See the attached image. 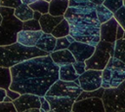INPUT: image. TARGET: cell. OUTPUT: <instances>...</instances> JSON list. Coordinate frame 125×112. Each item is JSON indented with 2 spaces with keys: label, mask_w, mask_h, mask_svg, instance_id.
<instances>
[{
  "label": "cell",
  "mask_w": 125,
  "mask_h": 112,
  "mask_svg": "<svg viewBox=\"0 0 125 112\" xmlns=\"http://www.w3.org/2000/svg\"><path fill=\"white\" fill-rule=\"evenodd\" d=\"M59 70L60 66L54 63L50 55L27 59L11 67L10 89L21 94L45 96L50 88L60 79Z\"/></svg>",
  "instance_id": "cell-1"
},
{
  "label": "cell",
  "mask_w": 125,
  "mask_h": 112,
  "mask_svg": "<svg viewBox=\"0 0 125 112\" xmlns=\"http://www.w3.org/2000/svg\"><path fill=\"white\" fill-rule=\"evenodd\" d=\"M63 17L69 23V35L75 41L95 47L100 43L101 23L96 9L69 7Z\"/></svg>",
  "instance_id": "cell-2"
},
{
  "label": "cell",
  "mask_w": 125,
  "mask_h": 112,
  "mask_svg": "<svg viewBox=\"0 0 125 112\" xmlns=\"http://www.w3.org/2000/svg\"><path fill=\"white\" fill-rule=\"evenodd\" d=\"M46 56H49V54L36 47H25L16 42L12 45L0 47V67L11 68L27 59Z\"/></svg>",
  "instance_id": "cell-3"
},
{
  "label": "cell",
  "mask_w": 125,
  "mask_h": 112,
  "mask_svg": "<svg viewBox=\"0 0 125 112\" xmlns=\"http://www.w3.org/2000/svg\"><path fill=\"white\" fill-rule=\"evenodd\" d=\"M0 13L3 18L0 25V47L12 45L17 42V34L22 30L23 22L15 17V9L0 6Z\"/></svg>",
  "instance_id": "cell-4"
},
{
  "label": "cell",
  "mask_w": 125,
  "mask_h": 112,
  "mask_svg": "<svg viewBox=\"0 0 125 112\" xmlns=\"http://www.w3.org/2000/svg\"><path fill=\"white\" fill-rule=\"evenodd\" d=\"M125 81V63L116 57H111L103 70L104 89H114L119 87Z\"/></svg>",
  "instance_id": "cell-5"
},
{
  "label": "cell",
  "mask_w": 125,
  "mask_h": 112,
  "mask_svg": "<svg viewBox=\"0 0 125 112\" xmlns=\"http://www.w3.org/2000/svg\"><path fill=\"white\" fill-rule=\"evenodd\" d=\"M114 56V44L105 41H100L96 46L93 56L85 61L87 70H100L103 71L107 65L109 59Z\"/></svg>",
  "instance_id": "cell-6"
},
{
  "label": "cell",
  "mask_w": 125,
  "mask_h": 112,
  "mask_svg": "<svg viewBox=\"0 0 125 112\" xmlns=\"http://www.w3.org/2000/svg\"><path fill=\"white\" fill-rule=\"evenodd\" d=\"M102 99L105 112H125V81L117 88L106 89Z\"/></svg>",
  "instance_id": "cell-7"
},
{
  "label": "cell",
  "mask_w": 125,
  "mask_h": 112,
  "mask_svg": "<svg viewBox=\"0 0 125 112\" xmlns=\"http://www.w3.org/2000/svg\"><path fill=\"white\" fill-rule=\"evenodd\" d=\"M83 90L79 85V81L74 82H65L58 80L47 92L46 95L49 96H67L76 101L78 96L82 93Z\"/></svg>",
  "instance_id": "cell-8"
},
{
  "label": "cell",
  "mask_w": 125,
  "mask_h": 112,
  "mask_svg": "<svg viewBox=\"0 0 125 112\" xmlns=\"http://www.w3.org/2000/svg\"><path fill=\"white\" fill-rule=\"evenodd\" d=\"M79 85L84 92H93L102 88L103 71L89 69L78 78Z\"/></svg>",
  "instance_id": "cell-9"
},
{
  "label": "cell",
  "mask_w": 125,
  "mask_h": 112,
  "mask_svg": "<svg viewBox=\"0 0 125 112\" xmlns=\"http://www.w3.org/2000/svg\"><path fill=\"white\" fill-rule=\"evenodd\" d=\"M72 112H105L102 98L92 97L75 101Z\"/></svg>",
  "instance_id": "cell-10"
},
{
  "label": "cell",
  "mask_w": 125,
  "mask_h": 112,
  "mask_svg": "<svg viewBox=\"0 0 125 112\" xmlns=\"http://www.w3.org/2000/svg\"><path fill=\"white\" fill-rule=\"evenodd\" d=\"M13 104L17 110V112H24L29 109H40L41 102L40 96L31 94V93H23L21 96L13 101Z\"/></svg>",
  "instance_id": "cell-11"
},
{
  "label": "cell",
  "mask_w": 125,
  "mask_h": 112,
  "mask_svg": "<svg viewBox=\"0 0 125 112\" xmlns=\"http://www.w3.org/2000/svg\"><path fill=\"white\" fill-rule=\"evenodd\" d=\"M68 50L71 52L76 61H86L93 56L96 47L86 43L74 41L73 43L70 44Z\"/></svg>",
  "instance_id": "cell-12"
},
{
  "label": "cell",
  "mask_w": 125,
  "mask_h": 112,
  "mask_svg": "<svg viewBox=\"0 0 125 112\" xmlns=\"http://www.w3.org/2000/svg\"><path fill=\"white\" fill-rule=\"evenodd\" d=\"M49 101L51 110L55 112H72L75 100L67 96H49L45 95Z\"/></svg>",
  "instance_id": "cell-13"
},
{
  "label": "cell",
  "mask_w": 125,
  "mask_h": 112,
  "mask_svg": "<svg viewBox=\"0 0 125 112\" xmlns=\"http://www.w3.org/2000/svg\"><path fill=\"white\" fill-rule=\"evenodd\" d=\"M119 23L112 18L110 20L101 24V41L115 43L117 41V29Z\"/></svg>",
  "instance_id": "cell-14"
},
{
  "label": "cell",
  "mask_w": 125,
  "mask_h": 112,
  "mask_svg": "<svg viewBox=\"0 0 125 112\" xmlns=\"http://www.w3.org/2000/svg\"><path fill=\"white\" fill-rule=\"evenodd\" d=\"M43 31H26L21 30L17 34V42L25 47H36L37 42L42 36Z\"/></svg>",
  "instance_id": "cell-15"
},
{
  "label": "cell",
  "mask_w": 125,
  "mask_h": 112,
  "mask_svg": "<svg viewBox=\"0 0 125 112\" xmlns=\"http://www.w3.org/2000/svg\"><path fill=\"white\" fill-rule=\"evenodd\" d=\"M51 58L53 59L54 63L57 64L58 66H62L66 64H73L76 60L71 54V52L66 49V50H61V51H55L50 54Z\"/></svg>",
  "instance_id": "cell-16"
},
{
  "label": "cell",
  "mask_w": 125,
  "mask_h": 112,
  "mask_svg": "<svg viewBox=\"0 0 125 112\" xmlns=\"http://www.w3.org/2000/svg\"><path fill=\"white\" fill-rule=\"evenodd\" d=\"M64 19V17H54L50 14L42 15L39 22L44 33H52L55 27Z\"/></svg>",
  "instance_id": "cell-17"
},
{
  "label": "cell",
  "mask_w": 125,
  "mask_h": 112,
  "mask_svg": "<svg viewBox=\"0 0 125 112\" xmlns=\"http://www.w3.org/2000/svg\"><path fill=\"white\" fill-rule=\"evenodd\" d=\"M57 44V38H55L51 33H44L40 37L39 41L36 44V48L48 53L49 55L55 51Z\"/></svg>",
  "instance_id": "cell-18"
},
{
  "label": "cell",
  "mask_w": 125,
  "mask_h": 112,
  "mask_svg": "<svg viewBox=\"0 0 125 112\" xmlns=\"http://www.w3.org/2000/svg\"><path fill=\"white\" fill-rule=\"evenodd\" d=\"M69 8V0H52L50 2L49 14L54 17H63Z\"/></svg>",
  "instance_id": "cell-19"
},
{
  "label": "cell",
  "mask_w": 125,
  "mask_h": 112,
  "mask_svg": "<svg viewBox=\"0 0 125 112\" xmlns=\"http://www.w3.org/2000/svg\"><path fill=\"white\" fill-rule=\"evenodd\" d=\"M59 78L62 81L74 82V81L78 80L79 75L76 73V71L73 67V64H66V65L60 66Z\"/></svg>",
  "instance_id": "cell-20"
},
{
  "label": "cell",
  "mask_w": 125,
  "mask_h": 112,
  "mask_svg": "<svg viewBox=\"0 0 125 112\" xmlns=\"http://www.w3.org/2000/svg\"><path fill=\"white\" fill-rule=\"evenodd\" d=\"M14 15H15V17H16L17 19H19L21 21L24 22V21H27V20H30V19H33L34 11H33L28 5L21 4V5H20L18 8L15 9Z\"/></svg>",
  "instance_id": "cell-21"
},
{
  "label": "cell",
  "mask_w": 125,
  "mask_h": 112,
  "mask_svg": "<svg viewBox=\"0 0 125 112\" xmlns=\"http://www.w3.org/2000/svg\"><path fill=\"white\" fill-rule=\"evenodd\" d=\"M70 33V27H69V23L68 21L63 19L53 30V32L51 33L55 38H62V37H66L68 36Z\"/></svg>",
  "instance_id": "cell-22"
},
{
  "label": "cell",
  "mask_w": 125,
  "mask_h": 112,
  "mask_svg": "<svg viewBox=\"0 0 125 112\" xmlns=\"http://www.w3.org/2000/svg\"><path fill=\"white\" fill-rule=\"evenodd\" d=\"M96 13H97V17H98V19H99L101 24L110 20L113 18V15H114L111 11H109L103 4L102 5H98L96 7Z\"/></svg>",
  "instance_id": "cell-23"
},
{
  "label": "cell",
  "mask_w": 125,
  "mask_h": 112,
  "mask_svg": "<svg viewBox=\"0 0 125 112\" xmlns=\"http://www.w3.org/2000/svg\"><path fill=\"white\" fill-rule=\"evenodd\" d=\"M12 84L11 68L0 67V88L8 90Z\"/></svg>",
  "instance_id": "cell-24"
},
{
  "label": "cell",
  "mask_w": 125,
  "mask_h": 112,
  "mask_svg": "<svg viewBox=\"0 0 125 112\" xmlns=\"http://www.w3.org/2000/svg\"><path fill=\"white\" fill-rule=\"evenodd\" d=\"M114 57L125 63V40H117L114 43Z\"/></svg>",
  "instance_id": "cell-25"
},
{
  "label": "cell",
  "mask_w": 125,
  "mask_h": 112,
  "mask_svg": "<svg viewBox=\"0 0 125 112\" xmlns=\"http://www.w3.org/2000/svg\"><path fill=\"white\" fill-rule=\"evenodd\" d=\"M29 7L34 11V12H39L42 15L49 14V8H50V3L45 2L43 0H37L34 3L30 4Z\"/></svg>",
  "instance_id": "cell-26"
},
{
  "label": "cell",
  "mask_w": 125,
  "mask_h": 112,
  "mask_svg": "<svg viewBox=\"0 0 125 112\" xmlns=\"http://www.w3.org/2000/svg\"><path fill=\"white\" fill-rule=\"evenodd\" d=\"M105 89H104L103 87L100 88L99 90L93 91V92H82V93L78 96V98L76 99V101L78 100H82V99H86V98H92V97H98V98H103V95L104 93Z\"/></svg>",
  "instance_id": "cell-27"
},
{
  "label": "cell",
  "mask_w": 125,
  "mask_h": 112,
  "mask_svg": "<svg viewBox=\"0 0 125 112\" xmlns=\"http://www.w3.org/2000/svg\"><path fill=\"white\" fill-rule=\"evenodd\" d=\"M69 7L71 8H90L96 9V5L91 0H69Z\"/></svg>",
  "instance_id": "cell-28"
},
{
  "label": "cell",
  "mask_w": 125,
  "mask_h": 112,
  "mask_svg": "<svg viewBox=\"0 0 125 112\" xmlns=\"http://www.w3.org/2000/svg\"><path fill=\"white\" fill-rule=\"evenodd\" d=\"M22 30H26V31H41V25L40 22L34 19L24 21L22 23Z\"/></svg>",
  "instance_id": "cell-29"
},
{
  "label": "cell",
  "mask_w": 125,
  "mask_h": 112,
  "mask_svg": "<svg viewBox=\"0 0 125 112\" xmlns=\"http://www.w3.org/2000/svg\"><path fill=\"white\" fill-rule=\"evenodd\" d=\"M103 5L114 14L121 7H123V0H104Z\"/></svg>",
  "instance_id": "cell-30"
},
{
  "label": "cell",
  "mask_w": 125,
  "mask_h": 112,
  "mask_svg": "<svg viewBox=\"0 0 125 112\" xmlns=\"http://www.w3.org/2000/svg\"><path fill=\"white\" fill-rule=\"evenodd\" d=\"M113 18L117 20L119 25H121V27L125 30V6L121 7L116 13H114Z\"/></svg>",
  "instance_id": "cell-31"
},
{
  "label": "cell",
  "mask_w": 125,
  "mask_h": 112,
  "mask_svg": "<svg viewBox=\"0 0 125 112\" xmlns=\"http://www.w3.org/2000/svg\"><path fill=\"white\" fill-rule=\"evenodd\" d=\"M70 46L69 41L67 40L66 37H62V38H58L57 39V44H56V48L55 51H61V50H66L68 49V47ZM54 51V52H55Z\"/></svg>",
  "instance_id": "cell-32"
},
{
  "label": "cell",
  "mask_w": 125,
  "mask_h": 112,
  "mask_svg": "<svg viewBox=\"0 0 125 112\" xmlns=\"http://www.w3.org/2000/svg\"><path fill=\"white\" fill-rule=\"evenodd\" d=\"M21 4H22L21 0H1L0 6L1 7H7V8L16 9Z\"/></svg>",
  "instance_id": "cell-33"
},
{
  "label": "cell",
  "mask_w": 125,
  "mask_h": 112,
  "mask_svg": "<svg viewBox=\"0 0 125 112\" xmlns=\"http://www.w3.org/2000/svg\"><path fill=\"white\" fill-rule=\"evenodd\" d=\"M73 67H74L76 73H77L79 76L82 75V74L87 70L85 61H75V62L73 63Z\"/></svg>",
  "instance_id": "cell-34"
},
{
  "label": "cell",
  "mask_w": 125,
  "mask_h": 112,
  "mask_svg": "<svg viewBox=\"0 0 125 112\" xmlns=\"http://www.w3.org/2000/svg\"><path fill=\"white\" fill-rule=\"evenodd\" d=\"M0 112H17L13 102L12 103H0Z\"/></svg>",
  "instance_id": "cell-35"
},
{
  "label": "cell",
  "mask_w": 125,
  "mask_h": 112,
  "mask_svg": "<svg viewBox=\"0 0 125 112\" xmlns=\"http://www.w3.org/2000/svg\"><path fill=\"white\" fill-rule=\"evenodd\" d=\"M40 102H41V108H42L43 110H45L46 112L51 111L50 103H49V101L46 99L45 96H40Z\"/></svg>",
  "instance_id": "cell-36"
},
{
  "label": "cell",
  "mask_w": 125,
  "mask_h": 112,
  "mask_svg": "<svg viewBox=\"0 0 125 112\" xmlns=\"http://www.w3.org/2000/svg\"><path fill=\"white\" fill-rule=\"evenodd\" d=\"M7 95L14 101L16 99H18L20 96H21V93H18V92H15V91H12L11 89H8L7 90Z\"/></svg>",
  "instance_id": "cell-37"
},
{
  "label": "cell",
  "mask_w": 125,
  "mask_h": 112,
  "mask_svg": "<svg viewBox=\"0 0 125 112\" xmlns=\"http://www.w3.org/2000/svg\"><path fill=\"white\" fill-rule=\"evenodd\" d=\"M124 32H125V30L121 27V25H118V29H117V40H121V39H123Z\"/></svg>",
  "instance_id": "cell-38"
},
{
  "label": "cell",
  "mask_w": 125,
  "mask_h": 112,
  "mask_svg": "<svg viewBox=\"0 0 125 112\" xmlns=\"http://www.w3.org/2000/svg\"><path fill=\"white\" fill-rule=\"evenodd\" d=\"M6 96H7V90L0 88V103L4 102V99Z\"/></svg>",
  "instance_id": "cell-39"
},
{
  "label": "cell",
  "mask_w": 125,
  "mask_h": 112,
  "mask_svg": "<svg viewBox=\"0 0 125 112\" xmlns=\"http://www.w3.org/2000/svg\"><path fill=\"white\" fill-rule=\"evenodd\" d=\"M41 17H42V14L41 13H39V12H34V16H33V19H36V20H40V19H41Z\"/></svg>",
  "instance_id": "cell-40"
},
{
  "label": "cell",
  "mask_w": 125,
  "mask_h": 112,
  "mask_svg": "<svg viewBox=\"0 0 125 112\" xmlns=\"http://www.w3.org/2000/svg\"><path fill=\"white\" fill-rule=\"evenodd\" d=\"M35 1H37V0H21V3L22 4H25V5H30V4H32V3H34Z\"/></svg>",
  "instance_id": "cell-41"
},
{
  "label": "cell",
  "mask_w": 125,
  "mask_h": 112,
  "mask_svg": "<svg viewBox=\"0 0 125 112\" xmlns=\"http://www.w3.org/2000/svg\"><path fill=\"white\" fill-rule=\"evenodd\" d=\"M4 102H5V103H12V102H13V100H12V99L7 95V96L5 97V99H4Z\"/></svg>",
  "instance_id": "cell-42"
},
{
  "label": "cell",
  "mask_w": 125,
  "mask_h": 112,
  "mask_svg": "<svg viewBox=\"0 0 125 112\" xmlns=\"http://www.w3.org/2000/svg\"><path fill=\"white\" fill-rule=\"evenodd\" d=\"M24 112H40V110L39 109H37V108H35V109H29V110H27V111H24ZM49 112H55V111H49Z\"/></svg>",
  "instance_id": "cell-43"
},
{
  "label": "cell",
  "mask_w": 125,
  "mask_h": 112,
  "mask_svg": "<svg viewBox=\"0 0 125 112\" xmlns=\"http://www.w3.org/2000/svg\"><path fill=\"white\" fill-rule=\"evenodd\" d=\"M66 38H67V40L69 41V43H70V44H71V43H73V42L75 41V40H74V39H73V38H72V37H71L70 35H68V36H66Z\"/></svg>",
  "instance_id": "cell-44"
},
{
  "label": "cell",
  "mask_w": 125,
  "mask_h": 112,
  "mask_svg": "<svg viewBox=\"0 0 125 112\" xmlns=\"http://www.w3.org/2000/svg\"><path fill=\"white\" fill-rule=\"evenodd\" d=\"M2 21H3V18H2V15H1V13H0V25L2 24Z\"/></svg>",
  "instance_id": "cell-45"
},
{
  "label": "cell",
  "mask_w": 125,
  "mask_h": 112,
  "mask_svg": "<svg viewBox=\"0 0 125 112\" xmlns=\"http://www.w3.org/2000/svg\"><path fill=\"white\" fill-rule=\"evenodd\" d=\"M43 1H45V2H48V3H50L52 0H43Z\"/></svg>",
  "instance_id": "cell-46"
},
{
  "label": "cell",
  "mask_w": 125,
  "mask_h": 112,
  "mask_svg": "<svg viewBox=\"0 0 125 112\" xmlns=\"http://www.w3.org/2000/svg\"><path fill=\"white\" fill-rule=\"evenodd\" d=\"M123 6H125V0H123Z\"/></svg>",
  "instance_id": "cell-47"
},
{
  "label": "cell",
  "mask_w": 125,
  "mask_h": 112,
  "mask_svg": "<svg viewBox=\"0 0 125 112\" xmlns=\"http://www.w3.org/2000/svg\"><path fill=\"white\" fill-rule=\"evenodd\" d=\"M123 40H125V32H124V36H123Z\"/></svg>",
  "instance_id": "cell-48"
},
{
  "label": "cell",
  "mask_w": 125,
  "mask_h": 112,
  "mask_svg": "<svg viewBox=\"0 0 125 112\" xmlns=\"http://www.w3.org/2000/svg\"><path fill=\"white\" fill-rule=\"evenodd\" d=\"M0 3H1V0H0Z\"/></svg>",
  "instance_id": "cell-49"
}]
</instances>
